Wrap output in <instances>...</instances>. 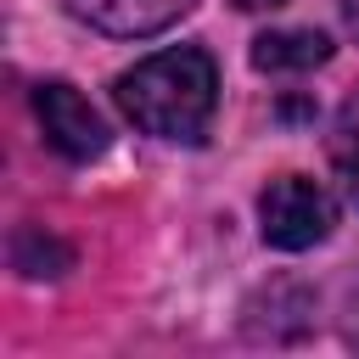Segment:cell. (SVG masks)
<instances>
[{
	"mask_svg": "<svg viewBox=\"0 0 359 359\" xmlns=\"http://www.w3.org/2000/svg\"><path fill=\"white\" fill-rule=\"evenodd\" d=\"M112 95H118V107L135 129H146L157 140L196 146L208 135V118H213V101H219V73H213L208 50L180 45V50H157L140 67H129Z\"/></svg>",
	"mask_w": 359,
	"mask_h": 359,
	"instance_id": "cell-1",
	"label": "cell"
},
{
	"mask_svg": "<svg viewBox=\"0 0 359 359\" xmlns=\"http://www.w3.org/2000/svg\"><path fill=\"white\" fill-rule=\"evenodd\" d=\"M258 219H264V241L280 252H303L314 241L331 236L337 224V202L325 185L303 180V174H280L269 180V191L258 196Z\"/></svg>",
	"mask_w": 359,
	"mask_h": 359,
	"instance_id": "cell-2",
	"label": "cell"
},
{
	"mask_svg": "<svg viewBox=\"0 0 359 359\" xmlns=\"http://www.w3.org/2000/svg\"><path fill=\"white\" fill-rule=\"evenodd\" d=\"M34 112H39L45 140H50L62 157L90 163V157L107 151V123H101V112H95L73 84H62V79L39 84V90H34Z\"/></svg>",
	"mask_w": 359,
	"mask_h": 359,
	"instance_id": "cell-3",
	"label": "cell"
},
{
	"mask_svg": "<svg viewBox=\"0 0 359 359\" xmlns=\"http://www.w3.org/2000/svg\"><path fill=\"white\" fill-rule=\"evenodd\" d=\"M196 0H67V11L101 34L118 39H140V34H163L168 22H180Z\"/></svg>",
	"mask_w": 359,
	"mask_h": 359,
	"instance_id": "cell-4",
	"label": "cell"
},
{
	"mask_svg": "<svg viewBox=\"0 0 359 359\" xmlns=\"http://www.w3.org/2000/svg\"><path fill=\"white\" fill-rule=\"evenodd\" d=\"M320 62H331V39L314 28H275L252 39V67L264 73H309Z\"/></svg>",
	"mask_w": 359,
	"mask_h": 359,
	"instance_id": "cell-5",
	"label": "cell"
},
{
	"mask_svg": "<svg viewBox=\"0 0 359 359\" xmlns=\"http://www.w3.org/2000/svg\"><path fill=\"white\" fill-rule=\"evenodd\" d=\"M331 163H337L348 196L359 202V95L342 107V118H337V129H331Z\"/></svg>",
	"mask_w": 359,
	"mask_h": 359,
	"instance_id": "cell-6",
	"label": "cell"
},
{
	"mask_svg": "<svg viewBox=\"0 0 359 359\" xmlns=\"http://www.w3.org/2000/svg\"><path fill=\"white\" fill-rule=\"evenodd\" d=\"M11 258H17L22 275H62L67 269V247L56 236H45V230H22L17 247H11Z\"/></svg>",
	"mask_w": 359,
	"mask_h": 359,
	"instance_id": "cell-7",
	"label": "cell"
},
{
	"mask_svg": "<svg viewBox=\"0 0 359 359\" xmlns=\"http://www.w3.org/2000/svg\"><path fill=\"white\" fill-rule=\"evenodd\" d=\"M241 11H269V6H280V0H236Z\"/></svg>",
	"mask_w": 359,
	"mask_h": 359,
	"instance_id": "cell-8",
	"label": "cell"
},
{
	"mask_svg": "<svg viewBox=\"0 0 359 359\" xmlns=\"http://www.w3.org/2000/svg\"><path fill=\"white\" fill-rule=\"evenodd\" d=\"M353 314H359V309H353ZM353 342H359V320H353Z\"/></svg>",
	"mask_w": 359,
	"mask_h": 359,
	"instance_id": "cell-9",
	"label": "cell"
}]
</instances>
